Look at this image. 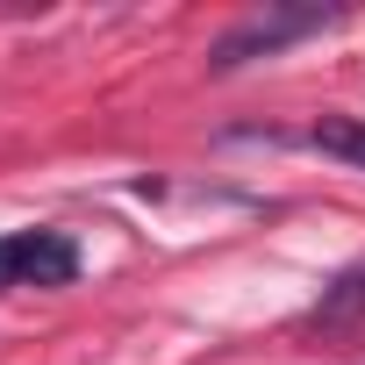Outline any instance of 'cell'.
Instances as JSON below:
<instances>
[{
    "label": "cell",
    "mask_w": 365,
    "mask_h": 365,
    "mask_svg": "<svg viewBox=\"0 0 365 365\" xmlns=\"http://www.w3.org/2000/svg\"><path fill=\"white\" fill-rule=\"evenodd\" d=\"M329 22H336V8H258V15H244V22L208 51V65H215V72H237V65L272 58V51H287V43H301V36H322Z\"/></svg>",
    "instance_id": "cell-1"
},
{
    "label": "cell",
    "mask_w": 365,
    "mask_h": 365,
    "mask_svg": "<svg viewBox=\"0 0 365 365\" xmlns=\"http://www.w3.org/2000/svg\"><path fill=\"white\" fill-rule=\"evenodd\" d=\"M15 258H22V287H72V279H79V251H72L58 230L15 237Z\"/></svg>",
    "instance_id": "cell-2"
},
{
    "label": "cell",
    "mask_w": 365,
    "mask_h": 365,
    "mask_svg": "<svg viewBox=\"0 0 365 365\" xmlns=\"http://www.w3.org/2000/svg\"><path fill=\"white\" fill-rule=\"evenodd\" d=\"M351 315H365V265L336 272V279L322 287V301L308 308V322H351Z\"/></svg>",
    "instance_id": "cell-3"
},
{
    "label": "cell",
    "mask_w": 365,
    "mask_h": 365,
    "mask_svg": "<svg viewBox=\"0 0 365 365\" xmlns=\"http://www.w3.org/2000/svg\"><path fill=\"white\" fill-rule=\"evenodd\" d=\"M315 150H329V158H344V165H358L365 172V122H315V136H308Z\"/></svg>",
    "instance_id": "cell-4"
},
{
    "label": "cell",
    "mask_w": 365,
    "mask_h": 365,
    "mask_svg": "<svg viewBox=\"0 0 365 365\" xmlns=\"http://www.w3.org/2000/svg\"><path fill=\"white\" fill-rule=\"evenodd\" d=\"M0 287H22V258H15V237H0Z\"/></svg>",
    "instance_id": "cell-5"
}]
</instances>
